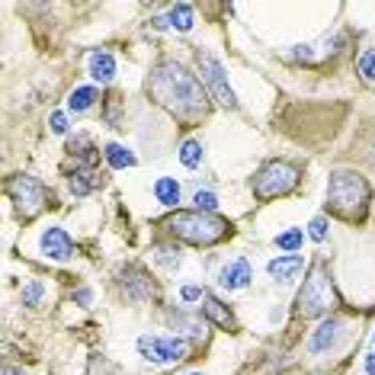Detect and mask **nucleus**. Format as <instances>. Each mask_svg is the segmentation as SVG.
Returning <instances> with one entry per match:
<instances>
[{
    "label": "nucleus",
    "instance_id": "nucleus-1",
    "mask_svg": "<svg viewBox=\"0 0 375 375\" xmlns=\"http://www.w3.org/2000/svg\"><path fill=\"white\" fill-rule=\"evenodd\" d=\"M148 93L157 106H164L174 119L196 122L208 112V90L196 74H189L177 61H157L148 74Z\"/></svg>",
    "mask_w": 375,
    "mask_h": 375
},
{
    "label": "nucleus",
    "instance_id": "nucleus-2",
    "mask_svg": "<svg viewBox=\"0 0 375 375\" xmlns=\"http://www.w3.org/2000/svg\"><path fill=\"white\" fill-rule=\"evenodd\" d=\"M372 189L356 170H333L327 180V212L343 222H362L369 212Z\"/></svg>",
    "mask_w": 375,
    "mask_h": 375
},
{
    "label": "nucleus",
    "instance_id": "nucleus-3",
    "mask_svg": "<svg viewBox=\"0 0 375 375\" xmlns=\"http://www.w3.org/2000/svg\"><path fill=\"white\" fill-rule=\"evenodd\" d=\"M164 228L174 237L193 244V247H215L225 237H231V222L218 215H208V212H177V215L164 218Z\"/></svg>",
    "mask_w": 375,
    "mask_h": 375
},
{
    "label": "nucleus",
    "instance_id": "nucleus-4",
    "mask_svg": "<svg viewBox=\"0 0 375 375\" xmlns=\"http://www.w3.org/2000/svg\"><path fill=\"white\" fill-rule=\"evenodd\" d=\"M333 305H337V289H333L331 279V266L318 260V263H311L305 285L295 295V314L299 318H321V314L333 311Z\"/></svg>",
    "mask_w": 375,
    "mask_h": 375
},
{
    "label": "nucleus",
    "instance_id": "nucleus-5",
    "mask_svg": "<svg viewBox=\"0 0 375 375\" xmlns=\"http://www.w3.org/2000/svg\"><path fill=\"white\" fill-rule=\"evenodd\" d=\"M299 180H302L299 164H292V160H266L257 174H254L250 186H254V196H257L260 202H273V199H279V196L295 193Z\"/></svg>",
    "mask_w": 375,
    "mask_h": 375
},
{
    "label": "nucleus",
    "instance_id": "nucleus-6",
    "mask_svg": "<svg viewBox=\"0 0 375 375\" xmlns=\"http://www.w3.org/2000/svg\"><path fill=\"white\" fill-rule=\"evenodd\" d=\"M7 193H10V199H13V206H16V212H20L23 222H32L42 208L52 202L49 186H45L42 180H35V177H29V174L10 177V180H7Z\"/></svg>",
    "mask_w": 375,
    "mask_h": 375
},
{
    "label": "nucleus",
    "instance_id": "nucleus-7",
    "mask_svg": "<svg viewBox=\"0 0 375 375\" xmlns=\"http://www.w3.org/2000/svg\"><path fill=\"white\" fill-rule=\"evenodd\" d=\"M196 61H199L202 87L212 93V100H215L222 109H237V97H234V90H231V83H228L225 64L218 61L212 52H199V55H196Z\"/></svg>",
    "mask_w": 375,
    "mask_h": 375
},
{
    "label": "nucleus",
    "instance_id": "nucleus-8",
    "mask_svg": "<svg viewBox=\"0 0 375 375\" xmlns=\"http://www.w3.org/2000/svg\"><path fill=\"white\" fill-rule=\"evenodd\" d=\"M138 353L154 366H170V362L186 359V343L180 337H138Z\"/></svg>",
    "mask_w": 375,
    "mask_h": 375
},
{
    "label": "nucleus",
    "instance_id": "nucleus-9",
    "mask_svg": "<svg viewBox=\"0 0 375 375\" xmlns=\"http://www.w3.org/2000/svg\"><path fill=\"white\" fill-rule=\"evenodd\" d=\"M347 337H350L347 318H327V321H321V327L308 337V353L327 356V353H333V350H340Z\"/></svg>",
    "mask_w": 375,
    "mask_h": 375
},
{
    "label": "nucleus",
    "instance_id": "nucleus-10",
    "mask_svg": "<svg viewBox=\"0 0 375 375\" xmlns=\"http://www.w3.org/2000/svg\"><path fill=\"white\" fill-rule=\"evenodd\" d=\"M42 254L55 260V263H64V260L74 257V241H71V234L64 228H49L42 234Z\"/></svg>",
    "mask_w": 375,
    "mask_h": 375
},
{
    "label": "nucleus",
    "instance_id": "nucleus-11",
    "mask_svg": "<svg viewBox=\"0 0 375 375\" xmlns=\"http://www.w3.org/2000/svg\"><path fill=\"white\" fill-rule=\"evenodd\" d=\"M122 292L129 302H145L154 295V285L141 266H129V270L122 273Z\"/></svg>",
    "mask_w": 375,
    "mask_h": 375
},
{
    "label": "nucleus",
    "instance_id": "nucleus-12",
    "mask_svg": "<svg viewBox=\"0 0 375 375\" xmlns=\"http://www.w3.org/2000/svg\"><path fill=\"white\" fill-rule=\"evenodd\" d=\"M250 279H254V270H250V263L244 257L231 260V263L225 266L222 273H218V285H222L225 292H241V289H247Z\"/></svg>",
    "mask_w": 375,
    "mask_h": 375
},
{
    "label": "nucleus",
    "instance_id": "nucleus-13",
    "mask_svg": "<svg viewBox=\"0 0 375 375\" xmlns=\"http://www.w3.org/2000/svg\"><path fill=\"white\" fill-rule=\"evenodd\" d=\"M302 270H305V257H302V254H279L276 260L266 263V273H270L276 282H292Z\"/></svg>",
    "mask_w": 375,
    "mask_h": 375
},
{
    "label": "nucleus",
    "instance_id": "nucleus-14",
    "mask_svg": "<svg viewBox=\"0 0 375 375\" xmlns=\"http://www.w3.org/2000/svg\"><path fill=\"white\" fill-rule=\"evenodd\" d=\"M202 314H206L215 327H222V331H237V321H234V314L228 311V305H222L218 299H212L208 292H206V299H202Z\"/></svg>",
    "mask_w": 375,
    "mask_h": 375
},
{
    "label": "nucleus",
    "instance_id": "nucleus-15",
    "mask_svg": "<svg viewBox=\"0 0 375 375\" xmlns=\"http://www.w3.org/2000/svg\"><path fill=\"white\" fill-rule=\"evenodd\" d=\"M87 71H90L93 81L109 83L112 77H116V58H112L109 52H90V55H87Z\"/></svg>",
    "mask_w": 375,
    "mask_h": 375
},
{
    "label": "nucleus",
    "instance_id": "nucleus-16",
    "mask_svg": "<svg viewBox=\"0 0 375 375\" xmlns=\"http://www.w3.org/2000/svg\"><path fill=\"white\" fill-rule=\"evenodd\" d=\"M71 154L81 160L83 170H90V167L97 164V148H93L90 135H74V141H71Z\"/></svg>",
    "mask_w": 375,
    "mask_h": 375
},
{
    "label": "nucleus",
    "instance_id": "nucleus-17",
    "mask_svg": "<svg viewBox=\"0 0 375 375\" xmlns=\"http://www.w3.org/2000/svg\"><path fill=\"white\" fill-rule=\"evenodd\" d=\"M103 186V177L93 174V170H77L74 177H71V193L74 196H90L93 189Z\"/></svg>",
    "mask_w": 375,
    "mask_h": 375
},
{
    "label": "nucleus",
    "instance_id": "nucleus-18",
    "mask_svg": "<svg viewBox=\"0 0 375 375\" xmlns=\"http://www.w3.org/2000/svg\"><path fill=\"white\" fill-rule=\"evenodd\" d=\"M167 23H170V29H177V32H189L196 23L193 7H189V4H174L170 13H167Z\"/></svg>",
    "mask_w": 375,
    "mask_h": 375
},
{
    "label": "nucleus",
    "instance_id": "nucleus-19",
    "mask_svg": "<svg viewBox=\"0 0 375 375\" xmlns=\"http://www.w3.org/2000/svg\"><path fill=\"white\" fill-rule=\"evenodd\" d=\"M154 196H157L160 206H170V208H174L177 202H180V183H177L174 177H160V180L154 183Z\"/></svg>",
    "mask_w": 375,
    "mask_h": 375
},
{
    "label": "nucleus",
    "instance_id": "nucleus-20",
    "mask_svg": "<svg viewBox=\"0 0 375 375\" xmlns=\"http://www.w3.org/2000/svg\"><path fill=\"white\" fill-rule=\"evenodd\" d=\"M103 157H106V164H109L112 170H125V167L138 164V160H135V154L129 151V148H122V145H106L103 148Z\"/></svg>",
    "mask_w": 375,
    "mask_h": 375
},
{
    "label": "nucleus",
    "instance_id": "nucleus-21",
    "mask_svg": "<svg viewBox=\"0 0 375 375\" xmlns=\"http://www.w3.org/2000/svg\"><path fill=\"white\" fill-rule=\"evenodd\" d=\"M97 100H100L97 87H77V90L68 97V109L71 112H87L93 103H97Z\"/></svg>",
    "mask_w": 375,
    "mask_h": 375
},
{
    "label": "nucleus",
    "instance_id": "nucleus-22",
    "mask_svg": "<svg viewBox=\"0 0 375 375\" xmlns=\"http://www.w3.org/2000/svg\"><path fill=\"white\" fill-rule=\"evenodd\" d=\"M202 157H206V151H202V141H196V138H186L180 145V160H183V167H189V170H196V167L202 164Z\"/></svg>",
    "mask_w": 375,
    "mask_h": 375
},
{
    "label": "nucleus",
    "instance_id": "nucleus-23",
    "mask_svg": "<svg viewBox=\"0 0 375 375\" xmlns=\"http://www.w3.org/2000/svg\"><path fill=\"white\" fill-rule=\"evenodd\" d=\"M302 244H305V234H302V228H289V231H282V234H276V247L285 250V254H295Z\"/></svg>",
    "mask_w": 375,
    "mask_h": 375
},
{
    "label": "nucleus",
    "instance_id": "nucleus-24",
    "mask_svg": "<svg viewBox=\"0 0 375 375\" xmlns=\"http://www.w3.org/2000/svg\"><path fill=\"white\" fill-rule=\"evenodd\" d=\"M42 299H45V285H42L39 279H32V282L23 285V305L26 308H39Z\"/></svg>",
    "mask_w": 375,
    "mask_h": 375
},
{
    "label": "nucleus",
    "instance_id": "nucleus-25",
    "mask_svg": "<svg viewBox=\"0 0 375 375\" xmlns=\"http://www.w3.org/2000/svg\"><path fill=\"white\" fill-rule=\"evenodd\" d=\"M193 206H196V212H208V215H215L218 196H215V193H208V189H199V193L193 196Z\"/></svg>",
    "mask_w": 375,
    "mask_h": 375
},
{
    "label": "nucleus",
    "instance_id": "nucleus-26",
    "mask_svg": "<svg viewBox=\"0 0 375 375\" xmlns=\"http://www.w3.org/2000/svg\"><path fill=\"white\" fill-rule=\"evenodd\" d=\"M359 74H362V81L375 83V49L362 52V58H359Z\"/></svg>",
    "mask_w": 375,
    "mask_h": 375
},
{
    "label": "nucleus",
    "instance_id": "nucleus-27",
    "mask_svg": "<svg viewBox=\"0 0 375 375\" xmlns=\"http://www.w3.org/2000/svg\"><path fill=\"white\" fill-rule=\"evenodd\" d=\"M308 237L311 241H327V218L324 215H318V218H311V225H308Z\"/></svg>",
    "mask_w": 375,
    "mask_h": 375
},
{
    "label": "nucleus",
    "instance_id": "nucleus-28",
    "mask_svg": "<svg viewBox=\"0 0 375 375\" xmlns=\"http://www.w3.org/2000/svg\"><path fill=\"white\" fill-rule=\"evenodd\" d=\"M157 263H164V266H180V254H177V250H170V247H157Z\"/></svg>",
    "mask_w": 375,
    "mask_h": 375
},
{
    "label": "nucleus",
    "instance_id": "nucleus-29",
    "mask_svg": "<svg viewBox=\"0 0 375 375\" xmlns=\"http://www.w3.org/2000/svg\"><path fill=\"white\" fill-rule=\"evenodd\" d=\"M180 299L183 302H199V299H206V292H202L199 285H183V289H180Z\"/></svg>",
    "mask_w": 375,
    "mask_h": 375
},
{
    "label": "nucleus",
    "instance_id": "nucleus-30",
    "mask_svg": "<svg viewBox=\"0 0 375 375\" xmlns=\"http://www.w3.org/2000/svg\"><path fill=\"white\" fill-rule=\"evenodd\" d=\"M52 132L55 135L68 132V116H64V112H52Z\"/></svg>",
    "mask_w": 375,
    "mask_h": 375
},
{
    "label": "nucleus",
    "instance_id": "nucleus-31",
    "mask_svg": "<svg viewBox=\"0 0 375 375\" xmlns=\"http://www.w3.org/2000/svg\"><path fill=\"white\" fill-rule=\"evenodd\" d=\"M90 299H93L90 289H77L74 292V302H81V305H90Z\"/></svg>",
    "mask_w": 375,
    "mask_h": 375
},
{
    "label": "nucleus",
    "instance_id": "nucleus-32",
    "mask_svg": "<svg viewBox=\"0 0 375 375\" xmlns=\"http://www.w3.org/2000/svg\"><path fill=\"white\" fill-rule=\"evenodd\" d=\"M366 375H375V353L366 356Z\"/></svg>",
    "mask_w": 375,
    "mask_h": 375
},
{
    "label": "nucleus",
    "instance_id": "nucleus-33",
    "mask_svg": "<svg viewBox=\"0 0 375 375\" xmlns=\"http://www.w3.org/2000/svg\"><path fill=\"white\" fill-rule=\"evenodd\" d=\"M4 375H26V372H20V369H13V366H7V372Z\"/></svg>",
    "mask_w": 375,
    "mask_h": 375
},
{
    "label": "nucleus",
    "instance_id": "nucleus-34",
    "mask_svg": "<svg viewBox=\"0 0 375 375\" xmlns=\"http://www.w3.org/2000/svg\"><path fill=\"white\" fill-rule=\"evenodd\" d=\"M372 164H375V145H372Z\"/></svg>",
    "mask_w": 375,
    "mask_h": 375
},
{
    "label": "nucleus",
    "instance_id": "nucleus-35",
    "mask_svg": "<svg viewBox=\"0 0 375 375\" xmlns=\"http://www.w3.org/2000/svg\"><path fill=\"white\" fill-rule=\"evenodd\" d=\"M189 375H202V372H189Z\"/></svg>",
    "mask_w": 375,
    "mask_h": 375
}]
</instances>
